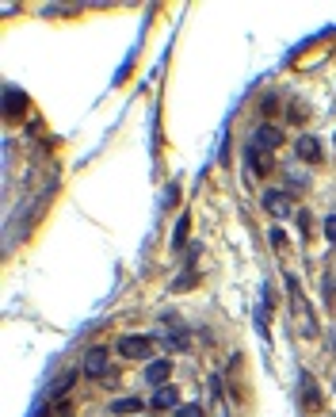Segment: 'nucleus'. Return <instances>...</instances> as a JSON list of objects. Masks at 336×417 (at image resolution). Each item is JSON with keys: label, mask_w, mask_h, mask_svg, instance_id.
<instances>
[{"label": "nucleus", "mask_w": 336, "mask_h": 417, "mask_svg": "<svg viewBox=\"0 0 336 417\" xmlns=\"http://www.w3.org/2000/svg\"><path fill=\"white\" fill-rule=\"evenodd\" d=\"M187 226H191V215H180L176 234H172V249H184V241H187Z\"/></svg>", "instance_id": "obj_14"}, {"label": "nucleus", "mask_w": 336, "mask_h": 417, "mask_svg": "<svg viewBox=\"0 0 336 417\" xmlns=\"http://www.w3.org/2000/svg\"><path fill=\"white\" fill-rule=\"evenodd\" d=\"M260 199H264V211H268L272 218L298 215V211H294V203H291V192H283V188H268V192L260 195Z\"/></svg>", "instance_id": "obj_5"}, {"label": "nucleus", "mask_w": 336, "mask_h": 417, "mask_svg": "<svg viewBox=\"0 0 336 417\" xmlns=\"http://www.w3.org/2000/svg\"><path fill=\"white\" fill-rule=\"evenodd\" d=\"M275 111H279V96H275V92H268L264 100H260V115H264V119H272Z\"/></svg>", "instance_id": "obj_15"}, {"label": "nucleus", "mask_w": 336, "mask_h": 417, "mask_svg": "<svg viewBox=\"0 0 336 417\" xmlns=\"http://www.w3.org/2000/svg\"><path fill=\"white\" fill-rule=\"evenodd\" d=\"M325 238H329V241H336V215H329V218H325Z\"/></svg>", "instance_id": "obj_20"}, {"label": "nucleus", "mask_w": 336, "mask_h": 417, "mask_svg": "<svg viewBox=\"0 0 336 417\" xmlns=\"http://www.w3.org/2000/svg\"><path fill=\"white\" fill-rule=\"evenodd\" d=\"M142 398H119V402H111V414H142Z\"/></svg>", "instance_id": "obj_13"}, {"label": "nucleus", "mask_w": 336, "mask_h": 417, "mask_svg": "<svg viewBox=\"0 0 336 417\" xmlns=\"http://www.w3.org/2000/svg\"><path fill=\"white\" fill-rule=\"evenodd\" d=\"M283 283H286V299H291V314L298 318L302 333H306V337H317V322H314V310H309V302H306V299H302L298 276H294V272H283Z\"/></svg>", "instance_id": "obj_1"}, {"label": "nucleus", "mask_w": 336, "mask_h": 417, "mask_svg": "<svg viewBox=\"0 0 336 417\" xmlns=\"http://www.w3.org/2000/svg\"><path fill=\"white\" fill-rule=\"evenodd\" d=\"M294 150H298V157L306 161V165H317V161H321V146H317V138H309V134H302L298 142H294Z\"/></svg>", "instance_id": "obj_11"}, {"label": "nucleus", "mask_w": 336, "mask_h": 417, "mask_svg": "<svg viewBox=\"0 0 336 417\" xmlns=\"http://www.w3.org/2000/svg\"><path fill=\"white\" fill-rule=\"evenodd\" d=\"M149 410H180V390L176 387H157L149 398Z\"/></svg>", "instance_id": "obj_9"}, {"label": "nucleus", "mask_w": 336, "mask_h": 417, "mask_svg": "<svg viewBox=\"0 0 336 417\" xmlns=\"http://www.w3.org/2000/svg\"><path fill=\"white\" fill-rule=\"evenodd\" d=\"M294 218H298V226H302V234H306V230H309V215H306V211H298V215H294Z\"/></svg>", "instance_id": "obj_21"}, {"label": "nucleus", "mask_w": 336, "mask_h": 417, "mask_svg": "<svg viewBox=\"0 0 336 417\" xmlns=\"http://www.w3.org/2000/svg\"><path fill=\"white\" fill-rule=\"evenodd\" d=\"M298 398H302V414H321V390H317V383H314V375L309 372H302L298 375Z\"/></svg>", "instance_id": "obj_6"}, {"label": "nucleus", "mask_w": 336, "mask_h": 417, "mask_svg": "<svg viewBox=\"0 0 336 417\" xmlns=\"http://www.w3.org/2000/svg\"><path fill=\"white\" fill-rule=\"evenodd\" d=\"M286 184H291V188H306V173H286Z\"/></svg>", "instance_id": "obj_19"}, {"label": "nucleus", "mask_w": 336, "mask_h": 417, "mask_svg": "<svg viewBox=\"0 0 336 417\" xmlns=\"http://www.w3.org/2000/svg\"><path fill=\"white\" fill-rule=\"evenodd\" d=\"M172 417H203V406H195V402H187V406H180Z\"/></svg>", "instance_id": "obj_18"}, {"label": "nucleus", "mask_w": 336, "mask_h": 417, "mask_svg": "<svg viewBox=\"0 0 336 417\" xmlns=\"http://www.w3.org/2000/svg\"><path fill=\"white\" fill-rule=\"evenodd\" d=\"M4 100H8V119H15V115H23V111L31 108V100L20 92V88H4Z\"/></svg>", "instance_id": "obj_12"}, {"label": "nucleus", "mask_w": 336, "mask_h": 417, "mask_svg": "<svg viewBox=\"0 0 336 417\" xmlns=\"http://www.w3.org/2000/svg\"><path fill=\"white\" fill-rule=\"evenodd\" d=\"M286 115H291V122H298V127H302V122L309 119V108H306V104H291V111H286Z\"/></svg>", "instance_id": "obj_16"}, {"label": "nucleus", "mask_w": 336, "mask_h": 417, "mask_svg": "<svg viewBox=\"0 0 336 417\" xmlns=\"http://www.w3.org/2000/svg\"><path fill=\"white\" fill-rule=\"evenodd\" d=\"M207 387H210V410H214V417H229V406L222 395V375H210Z\"/></svg>", "instance_id": "obj_10"}, {"label": "nucleus", "mask_w": 336, "mask_h": 417, "mask_svg": "<svg viewBox=\"0 0 336 417\" xmlns=\"http://www.w3.org/2000/svg\"><path fill=\"white\" fill-rule=\"evenodd\" d=\"M115 348H119L126 360H149L153 356V337H142V333H122Z\"/></svg>", "instance_id": "obj_2"}, {"label": "nucleus", "mask_w": 336, "mask_h": 417, "mask_svg": "<svg viewBox=\"0 0 336 417\" xmlns=\"http://www.w3.org/2000/svg\"><path fill=\"white\" fill-rule=\"evenodd\" d=\"M249 146H256V150H264V153H275L283 146V130L275 127V122H260L249 134Z\"/></svg>", "instance_id": "obj_4"}, {"label": "nucleus", "mask_w": 336, "mask_h": 417, "mask_svg": "<svg viewBox=\"0 0 336 417\" xmlns=\"http://www.w3.org/2000/svg\"><path fill=\"white\" fill-rule=\"evenodd\" d=\"M73 379H77V372H65V375H61V383H54V395H65V390L73 387Z\"/></svg>", "instance_id": "obj_17"}, {"label": "nucleus", "mask_w": 336, "mask_h": 417, "mask_svg": "<svg viewBox=\"0 0 336 417\" xmlns=\"http://www.w3.org/2000/svg\"><path fill=\"white\" fill-rule=\"evenodd\" d=\"M333 390H336V379H333Z\"/></svg>", "instance_id": "obj_22"}, {"label": "nucleus", "mask_w": 336, "mask_h": 417, "mask_svg": "<svg viewBox=\"0 0 336 417\" xmlns=\"http://www.w3.org/2000/svg\"><path fill=\"white\" fill-rule=\"evenodd\" d=\"M244 165H249V173L252 176H268L272 173V153H264V150H256V146H249L244 142Z\"/></svg>", "instance_id": "obj_7"}, {"label": "nucleus", "mask_w": 336, "mask_h": 417, "mask_svg": "<svg viewBox=\"0 0 336 417\" xmlns=\"http://www.w3.org/2000/svg\"><path fill=\"white\" fill-rule=\"evenodd\" d=\"M168 379H172L168 360H149V364H145V383H149V387H168Z\"/></svg>", "instance_id": "obj_8"}, {"label": "nucleus", "mask_w": 336, "mask_h": 417, "mask_svg": "<svg viewBox=\"0 0 336 417\" xmlns=\"http://www.w3.org/2000/svg\"><path fill=\"white\" fill-rule=\"evenodd\" d=\"M80 372H85L88 379H108V375H111V353H108V348H100V345L88 348Z\"/></svg>", "instance_id": "obj_3"}, {"label": "nucleus", "mask_w": 336, "mask_h": 417, "mask_svg": "<svg viewBox=\"0 0 336 417\" xmlns=\"http://www.w3.org/2000/svg\"><path fill=\"white\" fill-rule=\"evenodd\" d=\"M333 348H336V341H333Z\"/></svg>", "instance_id": "obj_23"}]
</instances>
